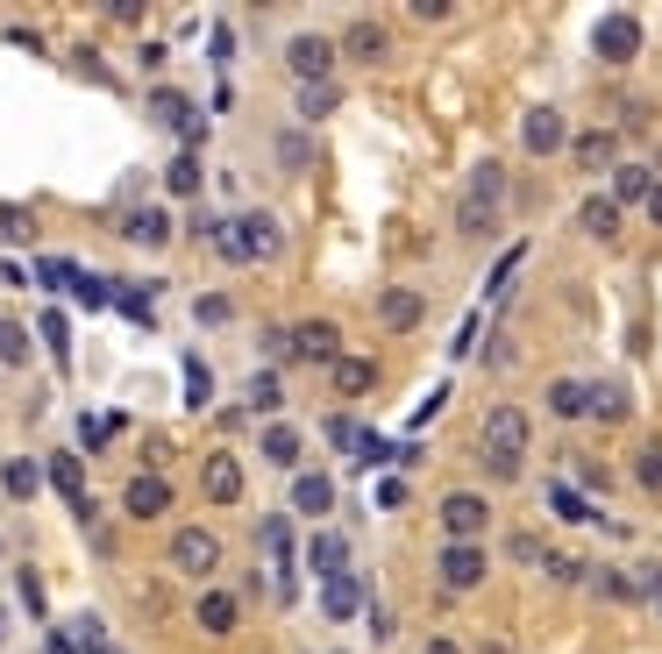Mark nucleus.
Returning <instances> with one entry per match:
<instances>
[{"label": "nucleus", "mask_w": 662, "mask_h": 654, "mask_svg": "<svg viewBox=\"0 0 662 654\" xmlns=\"http://www.w3.org/2000/svg\"><path fill=\"white\" fill-rule=\"evenodd\" d=\"M499 207H506V164H477L471 178H463V192H456V235L463 242H485L492 228H499Z\"/></svg>", "instance_id": "nucleus-1"}, {"label": "nucleus", "mask_w": 662, "mask_h": 654, "mask_svg": "<svg viewBox=\"0 0 662 654\" xmlns=\"http://www.w3.org/2000/svg\"><path fill=\"white\" fill-rule=\"evenodd\" d=\"M278 221L271 214H229L214 221V250L229 256V264H264V256H278Z\"/></svg>", "instance_id": "nucleus-2"}, {"label": "nucleus", "mask_w": 662, "mask_h": 654, "mask_svg": "<svg viewBox=\"0 0 662 654\" xmlns=\"http://www.w3.org/2000/svg\"><path fill=\"white\" fill-rule=\"evenodd\" d=\"M285 71H293L299 86H335V36H293L285 43Z\"/></svg>", "instance_id": "nucleus-3"}, {"label": "nucleus", "mask_w": 662, "mask_h": 654, "mask_svg": "<svg viewBox=\"0 0 662 654\" xmlns=\"http://www.w3.org/2000/svg\"><path fill=\"white\" fill-rule=\"evenodd\" d=\"M485 576H492V555L477 541H449L442 555H434V584L442 590H477Z\"/></svg>", "instance_id": "nucleus-4"}, {"label": "nucleus", "mask_w": 662, "mask_h": 654, "mask_svg": "<svg viewBox=\"0 0 662 654\" xmlns=\"http://www.w3.org/2000/svg\"><path fill=\"white\" fill-rule=\"evenodd\" d=\"M592 51L606 57V65H635L641 57V14H627V8H613L606 22L592 29Z\"/></svg>", "instance_id": "nucleus-5"}, {"label": "nucleus", "mask_w": 662, "mask_h": 654, "mask_svg": "<svg viewBox=\"0 0 662 654\" xmlns=\"http://www.w3.org/2000/svg\"><path fill=\"white\" fill-rule=\"evenodd\" d=\"M172 569L178 576H214L221 569V541L207 526H178L172 534Z\"/></svg>", "instance_id": "nucleus-6"}, {"label": "nucleus", "mask_w": 662, "mask_h": 654, "mask_svg": "<svg viewBox=\"0 0 662 654\" xmlns=\"http://www.w3.org/2000/svg\"><path fill=\"white\" fill-rule=\"evenodd\" d=\"M442 526H449V541H477L492 526V498L485 491H449L442 498Z\"/></svg>", "instance_id": "nucleus-7"}, {"label": "nucleus", "mask_w": 662, "mask_h": 654, "mask_svg": "<svg viewBox=\"0 0 662 654\" xmlns=\"http://www.w3.org/2000/svg\"><path fill=\"white\" fill-rule=\"evenodd\" d=\"M43 484H51V491L65 498L71 512H79V520H93V506H86V463H79L71 448H57L51 463H43Z\"/></svg>", "instance_id": "nucleus-8"}, {"label": "nucleus", "mask_w": 662, "mask_h": 654, "mask_svg": "<svg viewBox=\"0 0 662 654\" xmlns=\"http://www.w3.org/2000/svg\"><path fill=\"white\" fill-rule=\"evenodd\" d=\"M285 342H293L299 363H335L342 356V328L335 321H299V328H285Z\"/></svg>", "instance_id": "nucleus-9"}, {"label": "nucleus", "mask_w": 662, "mask_h": 654, "mask_svg": "<svg viewBox=\"0 0 662 654\" xmlns=\"http://www.w3.org/2000/svg\"><path fill=\"white\" fill-rule=\"evenodd\" d=\"M200 491L214 498V506H243V463H235L229 448H214L200 463Z\"/></svg>", "instance_id": "nucleus-10"}, {"label": "nucleus", "mask_w": 662, "mask_h": 654, "mask_svg": "<svg viewBox=\"0 0 662 654\" xmlns=\"http://www.w3.org/2000/svg\"><path fill=\"white\" fill-rule=\"evenodd\" d=\"M520 143H528V157H555V149L570 143L563 108H528V114H520Z\"/></svg>", "instance_id": "nucleus-11"}, {"label": "nucleus", "mask_w": 662, "mask_h": 654, "mask_svg": "<svg viewBox=\"0 0 662 654\" xmlns=\"http://www.w3.org/2000/svg\"><path fill=\"white\" fill-rule=\"evenodd\" d=\"M528 413H520V406H492V413H485V448L492 455H520V448H528Z\"/></svg>", "instance_id": "nucleus-12"}, {"label": "nucleus", "mask_w": 662, "mask_h": 654, "mask_svg": "<svg viewBox=\"0 0 662 654\" xmlns=\"http://www.w3.org/2000/svg\"><path fill=\"white\" fill-rule=\"evenodd\" d=\"M150 114H157L164 129H178V135H186V149L207 135V121L192 114V100H186V93H172V86H157V93H150Z\"/></svg>", "instance_id": "nucleus-13"}, {"label": "nucleus", "mask_w": 662, "mask_h": 654, "mask_svg": "<svg viewBox=\"0 0 662 654\" xmlns=\"http://www.w3.org/2000/svg\"><path fill=\"white\" fill-rule=\"evenodd\" d=\"M122 512H129V520H164V512H172V484H164V477H129Z\"/></svg>", "instance_id": "nucleus-14"}, {"label": "nucleus", "mask_w": 662, "mask_h": 654, "mask_svg": "<svg viewBox=\"0 0 662 654\" xmlns=\"http://www.w3.org/2000/svg\"><path fill=\"white\" fill-rule=\"evenodd\" d=\"M293 512L328 520V512H335V477H321V469H299V477H293Z\"/></svg>", "instance_id": "nucleus-15"}, {"label": "nucleus", "mask_w": 662, "mask_h": 654, "mask_svg": "<svg viewBox=\"0 0 662 654\" xmlns=\"http://www.w3.org/2000/svg\"><path fill=\"white\" fill-rule=\"evenodd\" d=\"M385 51H393V43H385V29L371 22V14H364V22H350V29H342V43H335V57H356V65H378Z\"/></svg>", "instance_id": "nucleus-16"}, {"label": "nucleus", "mask_w": 662, "mask_h": 654, "mask_svg": "<svg viewBox=\"0 0 662 654\" xmlns=\"http://www.w3.org/2000/svg\"><path fill=\"white\" fill-rule=\"evenodd\" d=\"M192 619H200V633H214V641H221V633H235V627H243V605H235L229 590H207V598L192 605Z\"/></svg>", "instance_id": "nucleus-17"}, {"label": "nucleus", "mask_w": 662, "mask_h": 654, "mask_svg": "<svg viewBox=\"0 0 662 654\" xmlns=\"http://www.w3.org/2000/svg\"><path fill=\"white\" fill-rule=\"evenodd\" d=\"M420 313H428V307H420V292H406V285L378 292V321L393 328V334H413V328H420Z\"/></svg>", "instance_id": "nucleus-18"}, {"label": "nucleus", "mask_w": 662, "mask_h": 654, "mask_svg": "<svg viewBox=\"0 0 662 654\" xmlns=\"http://www.w3.org/2000/svg\"><path fill=\"white\" fill-rule=\"evenodd\" d=\"M122 235L135 242V250H164V242H172V214H164V207H135V214L122 221Z\"/></svg>", "instance_id": "nucleus-19"}, {"label": "nucleus", "mask_w": 662, "mask_h": 654, "mask_svg": "<svg viewBox=\"0 0 662 654\" xmlns=\"http://www.w3.org/2000/svg\"><path fill=\"white\" fill-rule=\"evenodd\" d=\"M328 377H335L342 399H364V391L378 385V363H364V356H335V363H328Z\"/></svg>", "instance_id": "nucleus-20"}, {"label": "nucleus", "mask_w": 662, "mask_h": 654, "mask_svg": "<svg viewBox=\"0 0 662 654\" xmlns=\"http://www.w3.org/2000/svg\"><path fill=\"white\" fill-rule=\"evenodd\" d=\"M356 605H364V590H356V576H321V612L328 619H356Z\"/></svg>", "instance_id": "nucleus-21"}, {"label": "nucleus", "mask_w": 662, "mask_h": 654, "mask_svg": "<svg viewBox=\"0 0 662 654\" xmlns=\"http://www.w3.org/2000/svg\"><path fill=\"white\" fill-rule=\"evenodd\" d=\"M307 569L313 576H342V569H350V541H342V534H313L307 541Z\"/></svg>", "instance_id": "nucleus-22"}, {"label": "nucleus", "mask_w": 662, "mask_h": 654, "mask_svg": "<svg viewBox=\"0 0 662 654\" xmlns=\"http://www.w3.org/2000/svg\"><path fill=\"white\" fill-rule=\"evenodd\" d=\"M299 448H307V441H299V428H285V420H271V428H264V463L299 469Z\"/></svg>", "instance_id": "nucleus-23"}, {"label": "nucleus", "mask_w": 662, "mask_h": 654, "mask_svg": "<svg viewBox=\"0 0 662 654\" xmlns=\"http://www.w3.org/2000/svg\"><path fill=\"white\" fill-rule=\"evenodd\" d=\"M613 149H620V143H613V129H592V135H577V143H570V157H577L584 171H606Z\"/></svg>", "instance_id": "nucleus-24"}, {"label": "nucleus", "mask_w": 662, "mask_h": 654, "mask_svg": "<svg viewBox=\"0 0 662 654\" xmlns=\"http://www.w3.org/2000/svg\"><path fill=\"white\" fill-rule=\"evenodd\" d=\"M584 413L592 420H627V385H584Z\"/></svg>", "instance_id": "nucleus-25"}, {"label": "nucleus", "mask_w": 662, "mask_h": 654, "mask_svg": "<svg viewBox=\"0 0 662 654\" xmlns=\"http://www.w3.org/2000/svg\"><path fill=\"white\" fill-rule=\"evenodd\" d=\"M164 186H172L178 200H192V192H200V157H192V149H178V157L164 164Z\"/></svg>", "instance_id": "nucleus-26"}, {"label": "nucleus", "mask_w": 662, "mask_h": 654, "mask_svg": "<svg viewBox=\"0 0 662 654\" xmlns=\"http://www.w3.org/2000/svg\"><path fill=\"white\" fill-rule=\"evenodd\" d=\"M29 285H51V292H71V285H79V264H71V256H43V264L29 270Z\"/></svg>", "instance_id": "nucleus-27"}, {"label": "nucleus", "mask_w": 662, "mask_h": 654, "mask_svg": "<svg viewBox=\"0 0 662 654\" xmlns=\"http://www.w3.org/2000/svg\"><path fill=\"white\" fill-rule=\"evenodd\" d=\"M649 186H655L649 164H620V186H613L606 200H613V207H620V200H649Z\"/></svg>", "instance_id": "nucleus-28"}, {"label": "nucleus", "mask_w": 662, "mask_h": 654, "mask_svg": "<svg viewBox=\"0 0 662 654\" xmlns=\"http://www.w3.org/2000/svg\"><path fill=\"white\" fill-rule=\"evenodd\" d=\"M549 413L584 420V385H577V377H555V385H549Z\"/></svg>", "instance_id": "nucleus-29"}, {"label": "nucleus", "mask_w": 662, "mask_h": 654, "mask_svg": "<svg viewBox=\"0 0 662 654\" xmlns=\"http://www.w3.org/2000/svg\"><path fill=\"white\" fill-rule=\"evenodd\" d=\"M635 484H641L649 498H662V441H649V448L635 455Z\"/></svg>", "instance_id": "nucleus-30"}, {"label": "nucleus", "mask_w": 662, "mask_h": 654, "mask_svg": "<svg viewBox=\"0 0 662 654\" xmlns=\"http://www.w3.org/2000/svg\"><path fill=\"white\" fill-rule=\"evenodd\" d=\"M278 406H285V385L271 370H257L250 377V413H278Z\"/></svg>", "instance_id": "nucleus-31"}, {"label": "nucleus", "mask_w": 662, "mask_h": 654, "mask_svg": "<svg viewBox=\"0 0 662 654\" xmlns=\"http://www.w3.org/2000/svg\"><path fill=\"white\" fill-rule=\"evenodd\" d=\"M0 484H8V498H36L43 491V469L36 463H8V469H0Z\"/></svg>", "instance_id": "nucleus-32"}, {"label": "nucleus", "mask_w": 662, "mask_h": 654, "mask_svg": "<svg viewBox=\"0 0 662 654\" xmlns=\"http://www.w3.org/2000/svg\"><path fill=\"white\" fill-rule=\"evenodd\" d=\"M36 334H43V348H51L57 363H71V328H65V313H43Z\"/></svg>", "instance_id": "nucleus-33"}, {"label": "nucleus", "mask_w": 662, "mask_h": 654, "mask_svg": "<svg viewBox=\"0 0 662 654\" xmlns=\"http://www.w3.org/2000/svg\"><path fill=\"white\" fill-rule=\"evenodd\" d=\"M549 506H555V520H570V526H584V520H592V506H584V498L570 491V484H549Z\"/></svg>", "instance_id": "nucleus-34"}, {"label": "nucleus", "mask_w": 662, "mask_h": 654, "mask_svg": "<svg viewBox=\"0 0 662 654\" xmlns=\"http://www.w3.org/2000/svg\"><path fill=\"white\" fill-rule=\"evenodd\" d=\"M613 228H620V207H613L606 192H598V200H584V235H613Z\"/></svg>", "instance_id": "nucleus-35"}, {"label": "nucleus", "mask_w": 662, "mask_h": 654, "mask_svg": "<svg viewBox=\"0 0 662 654\" xmlns=\"http://www.w3.org/2000/svg\"><path fill=\"white\" fill-rule=\"evenodd\" d=\"M335 114V86H299V121H321Z\"/></svg>", "instance_id": "nucleus-36"}, {"label": "nucleus", "mask_w": 662, "mask_h": 654, "mask_svg": "<svg viewBox=\"0 0 662 654\" xmlns=\"http://www.w3.org/2000/svg\"><path fill=\"white\" fill-rule=\"evenodd\" d=\"M0 363H29V328L22 321H0Z\"/></svg>", "instance_id": "nucleus-37"}, {"label": "nucleus", "mask_w": 662, "mask_h": 654, "mask_svg": "<svg viewBox=\"0 0 662 654\" xmlns=\"http://www.w3.org/2000/svg\"><path fill=\"white\" fill-rule=\"evenodd\" d=\"M114 434H122V420H114V413H86L79 420V441H86V448H100V441H114Z\"/></svg>", "instance_id": "nucleus-38"}, {"label": "nucleus", "mask_w": 662, "mask_h": 654, "mask_svg": "<svg viewBox=\"0 0 662 654\" xmlns=\"http://www.w3.org/2000/svg\"><path fill=\"white\" fill-rule=\"evenodd\" d=\"M506 547H514L520 562H534V569H549V562H555V547H541V534H514Z\"/></svg>", "instance_id": "nucleus-39"}, {"label": "nucleus", "mask_w": 662, "mask_h": 654, "mask_svg": "<svg viewBox=\"0 0 662 654\" xmlns=\"http://www.w3.org/2000/svg\"><path fill=\"white\" fill-rule=\"evenodd\" d=\"M264 547L278 555V569H285V562H293V526H285V520H264Z\"/></svg>", "instance_id": "nucleus-40"}, {"label": "nucleus", "mask_w": 662, "mask_h": 654, "mask_svg": "<svg viewBox=\"0 0 662 654\" xmlns=\"http://www.w3.org/2000/svg\"><path fill=\"white\" fill-rule=\"evenodd\" d=\"M350 455H356V463H385V455H399V448H393L385 434H356V448H350Z\"/></svg>", "instance_id": "nucleus-41"}, {"label": "nucleus", "mask_w": 662, "mask_h": 654, "mask_svg": "<svg viewBox=\"0 0 662 654\" xmlns=\"http://www.w3.org/2000/svg\"><path fill=\"white\" fill-rule=\"evenodd\" d=\"M186 406H207V363L186 356Z\"/></svg>", "instance_id": "nucleus-42"}, {"label": "nucleus", "mask_w": 662, "mask_h": 654, "mask_svg": "<svg viewBox=\"0 0 662 654\" xmlns=\"http://www.w3.org/2000/svg\"><path fill=\"white\" fill-rule=\"evenodd\" d=\"M192 313H200V328H221V321H235V307H229V299H200V307H192Z\"/></svg>", "instance_id": "nucleus-43"}, {"label": "nucleus", "mask_w": 662, "mask_h": 654, "mask_svg": "<svg viewBox=\"0 0 662 654\" xmlns=\"http://www.w3.org/2000/svg\"><path fill=\"white\" fill-rule=\"evenodd\" d=\"M278 157L285 171H307V135H278Z\"/></svg>", "instance_id": "nucleus-44"}, {"label": "nucleus", "mask_w": 662, "mask_h": 654, "mask_svg": "<svg viewBox=\"0 0 662 654\" xmlns=\"http://www.w3.org/2000/svg\"><path fill=\"white\" fill-rule=\"evenodd\" d=\"M364 619H371V633H378V647H385V641H393V633H399V619H393V612H385V605H371V612H364Z\"/></svg>", "instance_id": "nucleus-45"}, {"label": "nucleus", "mask_w": 662, "mask_h": 654, "mask_svg": "<svg viewBox=\"0 0 662 654\" xmlns=\"http://www.w3.org/2000/svg\"><path fill=\"white\" fill-rule=\"evenodd\" d=\"M114 307H122L129 321H143V328H150V299H143V292H114Z\"/></svg>", "instance_id": "nucleus-46"}, {"label": "nucleus", "mask_w": 662, "mask_h": 654, "mask_svg": "<svg viewBox=\"0 0 662 654\" xmlns=\"http://www.w3.org/2000/svg\"><path fill=\"white\" fill-rule=\"evenodd\" d=\"M0 235H14V242H22V235H29V214H14V207H0Z\"/></svg>", "instance_id": "nucleus-47"}, {"label": "nucleus", "mask_w": 662, "mask_h": 654, "mask_svg": "<svg viewBox=\"0 0 662 654\" xmlns=\"http://www.w3.org/2000/svg\"><path fill=\"white\" fill-rule=\"evenodd\" d=\"M641 207H649V221L662 228V178H655V186H649V200H641Z\"/></svg>", "instance_id": "nucleus-48"}, {"label": "nucleus", "mask_w": 662, "mask_h": 654, "mask_svg": "<svg viewBox=\"0 0 662 654\" xmlns=\"http://www.w3.org/2000/svg\"><path fill=\"white\" fill-rule=\"evenodd\" d=\"M420 654H463V647H456V641H428Z\"/></svg>", "instance_id": "nucleus-49"}, {"label": "nucleus", "mask_w": 662, "mask_h": 654, "mask_svg": "<svg viewBox=\"0 0 662 654\" xmlns=\"http://www.w3.org/2000/svg\"><path fill=\"white\" fill-rule=\"evenodd\" d=\"M51 654H79V647H71V641H65V633H51Z\"/></svg>", "instance_id": "nucleus-50"}, {"label": "nucleus", "mask_w": 662, "mask_h": 654, "mask_svg": "<svg viewBox=\"0 0 662 654\" xmlns=\"http://www.w3.org/2000/svg\"><path fill=\"white\" fill-rule=\"evenodd\" d=\"M477 654H514V647H506V641H485V647H477Z\"/></svg>", "instance_id": "nucleus-51"}, {"label": "nucleus", "mask_w": 662, "mask_h": 654, "mask_svg": "<svg viewBox=\"0 0 662 654\" xmlns=\"http://www.w3.org/2000/svg\"><path fill=\"white\" fill-rule=\"evenodd\" d=\"M655 605H662V598H655Z\"/></svg>", "instance_id": "nucleus-52"}]
</instances>
